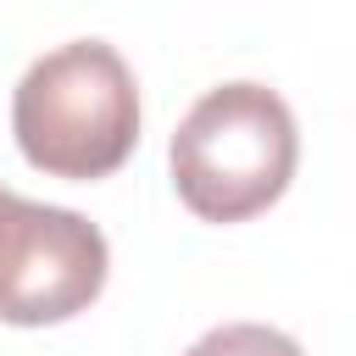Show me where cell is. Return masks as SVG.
I'll return each instance as SVG.
<instances>
[{"label": "cell", "instance_id": "3957f363", "mask_svg": "<svg viewBox=\"0 0 356 356\" xmlns=\"http://www.w3.org/2000/svg\"><path fill=\"white\" fill-rule=\"evenodd\" d=\"M111 273L106 234L44 200H22L0 184V323L44 328L100 300Z\"/></svg>", "mask_w": 356, "mask_h": 356}, {"label": "cell", "instance_id": "6da1fadb", "mask_svg": "<svg viewBox=\"0 0 356 356\" xmlns=\"http://www.w3.org/2000/svg\"><path fill=\"white\" fill-rule=\"evenodd\" d=\"M11 134L44 178H111L139 145V83L106 39L56 44L17 78Z\"/></svg>", "mask_w": 356, "mask_h": 356}, {"label": "cell", "instance_id": "7a4b0ae2", "mask_svg": "<svg viewBox=\"0 0 356 356\" xmlns=\"http://www.w3.org/2000/svg\"><path fill=\"white\" fill-rule=\"evenodd\" d=\"M172 189L200 222H250L261 217L295 178L300 134L295 111L267 83H217L178 122L172 145Z\"/></svg>", "mask_w": 356, "mask_h": 356}, {"label": "cell", "instance_id": "277c9868", "mask_svg": "<svg viewBox=\"0 0 356 356\" xmlns=\"http://www.w3.org/2000/svg\"><path fill=\"white\" fill-rule=\"evenodd\" d=\"M184 356H306V350L267 323H222V328L200 334Z\"/></svg>", "mask_w": 356, "mask_h": 356}]
</instances>
